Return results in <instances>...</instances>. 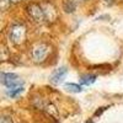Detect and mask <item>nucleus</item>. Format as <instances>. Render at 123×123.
I'll use <instances>...</instances> for the list:
<instances>
[{"label": "nucleus", "instance_id": "2", "mask_svg": "<svg viewBox=\"0 0 123 123\" xmlns=\"http://www.w3.org/2000/svg\"><path fill=\"white\" fill-rule=\"evenodd\" d=\"M49 53V46L46 43H37L32 47L31 50V57L36 62V63H41L43 62Z\"/></svg>", "mask_w": 123, "mask_h": 123}, {"label": "nucleus", "instance_id": "7", "mask_svg": "<svg viewBox=\"0 0 123 123\" xmlns=\"http://www.w3.org/2000/svg\"><path fill=\"white\" fill-rule=\"evenodd\" d=\"M75 3L73 1V0H65L64 4H63V7L67 12H73L74 10H75Z\"/></svg>", "mask_w": 123, "mask_h": 123}, {"label": "nucleus", "instance_id": "8", "mask_svg": "<svg viewBox=\"0 0 123 123\" xmlns=\"http://www.w3.org/2000/svg\"><path fill=\"white\" fill-rule=\"evenodd\" d=\"M22 91V86H16V87H11V89H7V95L10 97H15L16 95H18L20 92Z\"/></svg>", "mask_w": 123, "mask_h": 123}, {"label": "nucleus", "instance_id": "10", "mask_svg": "<svg viewBox=\"0 0 123 123\" xmlns=\"http://www.w3.org/2000/svg\"><path fill=\"white\" fill-rule=\"evenodd\" d=\"M0 123H11V119H10L9 117H1Z\"/></svg>", "mask_w": 123, "mask_h": 123}, {"label": "nucleus", "instance_id": "12", "mask_svg": "<svg viewBox=\"0 0 123 123\" xmlns=\"http://www.w3.org/2000/svg\"><path fill=\"white\" fill-rule=\"evenodd\" d=\"M105 1H106V3H110V4H111V3H112V0H105Z\"/></svg>", "mask_w": 123, "mask_h": 123}, {"label": "nucleus", "instance_id": "11", "mask_svg": "<svg viewBox=\"0 0 123 123\" xmlns=\"http://www.w3.org/2000/svg\"><path fill=\"white\" fill-rule=\"evenodd\" d=\"M10 3H20V1H22V0H9Z\"/></svg>", "mask_w": 123, "mask_h": 123}, {"label": "nucleus", "instance_id": "9", "mask_svg": "<svg viewBox=\"0 0 123 123\" xmlns=\"http://www.w3.org/2000/svg\"><path fill=\"white\" fill-rule=\"evenodd\" d=\"M65 87L70 91H73V92H80L81 90V86L80 85H76V84H73V83H69V84H65Z\"/></svg>", "mask_w": 123, "mask_h": 123}, {"label": "nucleus", "instance_id": "5", "mask_svg": "<svg viewBox=\"0 0 123 123\" xmlns=\"http://www.w3.org/2000/svg\"><path fill=\"white\" fill-rule=\"evenodd\" d=\"M67 73H68V69L65 67H62V68L57 69L55 71H53V74L50 75V78H49L50 83H52V84H59V83H62L63 79H64V76L67 75Z\"/></svg>", "mask_w": 123, "mask_h": 123}, {"label": "nucleus", "instance_id": "1", "mask_svg": "<svg viewBox=\"0 0 123 123\" xmlns=\"http://www.w3.org/2000/svg\"><path fill=\"white\" fill-rule=\"evenodd\" d=\"M26 27L22 24H15L10 27V39L15 46H20L26 41Z\"/></svg>", "mask_w": 123, "mask_h": 123}, {"label": "nucleus", "instance_id": "13", "mask_svg": "<svg viewBox=\"0 0 123 123\" xmlns=\"http://www.w3.org/2000/svg\"><path fill=\"white\" fill-rule=\"evenodd\" d=\"M90 123H92V122H90Z\"/></svg>", "mask_w": 123, "mask_h": 123}, {"label": "nucleus", "instance_id": "3", "mask_svg": "<svg viewBox=\"0 0 123 123\" xmlns=\"http://www.w3.org/2000/svg\"><path fill=\"white\" fill-rule=\"evenodd\" d=\"M26 11L28 14V16L33 20L35 22H38V24H42L44 20H46V15H44V11H43V7L42 5H38V4H30L27 7H26Z\"/></svg>", "mask_w": 123, "mask_h": 123}, {"label": "nucleus", "instance_id": "4", "mask_svg": "<svg viewBox=\"0 0 123 123\" xmlns=\"http://www.w3.org/2000/svg\"><path fill=\"white\" fill-rule=\"evenodd\" d=\"M1 83L4 85H6L7 89H11V87H16V86H22V81H20L18 76L16 74L12 73H1Z\"/></svg>", "mask_w": 123, "mask_h": 123}, {"label": "nucleus", "instance_id": "6", "mask_svg": "<svg viewBox=\"0 0 123 123\" xmlns=\"http://www.w3.org/2000/svg\"><path fill=\"white\" fill-rule=\"evenodd\" d=\"M95 80H96V76L91 75V74H86V75H83L80 78L81 84H84V85H91L92 83H95Z\"/></svg>", "mask_w": 123, "mask_h": 123}]
</instances>
